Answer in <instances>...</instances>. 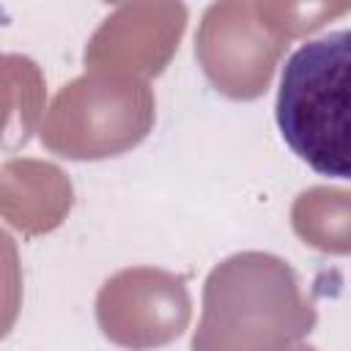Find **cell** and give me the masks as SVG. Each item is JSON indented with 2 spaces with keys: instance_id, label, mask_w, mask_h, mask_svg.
<instances>
[{
  "instance_id": "obj_1",
  "label": "cell",
  "mask_w": 351,
  "mask_h": 351,
  "mask_svg": "<svg viewBox=\"0 0 351 351\" xmlns=\"http://www.w3.org/2000/svg\"><path fill=\"white\" fill-rule=\"evenodd\" d=\"M277 126L315 173L351 181V27L310 38L280 71Z\"/></svg>"
}]
</instances>
